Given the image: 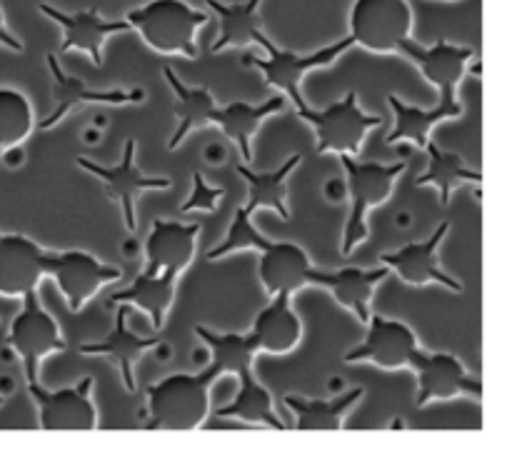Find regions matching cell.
<instances>
[{
  "label": "cell",
  "mask_w": 512,
  "mask_h": 462,
  "mask_svg": "<svg viewBox=\"0 0 512 462\" xmlns=\"http://www.w3.org/2000/svg\"><path fill=\"white\" fill-rule=\"evenodd\" d=\"M198 223H173L155 218L153 230L145 240V268L130 288L113 293L108 308L113 305H135L145 310L153 320V330H163L168 310L175 300V288L185 270L195 258Z\"/></svg>",
  "instance_id": "1"
},
{
  "label": "cell",
  "mask_w": 512,
  "mask_h": 462,
  "mask_svg": "<svg viewBox=\"0 0 512 462\" xmlns=\"http://www.w3.org/2000/svg\"><path fill=\"white\" fill-rule=\"evenodd\" d=\"M220 373L210 363L203 373H178L148 388V430L188 433L198 430L210 415V388Z\"/></svg>",
  "instance_id": "2"
},
{
  "label": "cell",
  "mask_w": 512,
  "mask_h": 462,
  "mask_svg": "<svg viewBox=\"0 0 512 462\" xmlns=\"http://www.w3.org/2000/svg\"><path fill=\"white\" fill-rule=\"evenodd\" d=\"M125 23L143 38L150 50L160 55H183L198 58V30L208 23L203 10L185 0H150L125 15Z\"/></svg>",
  "instance_id": "3"
},
{
  "label": "cell",
  "mask_w": 512,
  "mask_h": 462,
  "mask_svg": "<svg viewBox=\"0 0 512 462\" xmlns=\"http://www.w3.org/2000/svg\"><path fill=\"white\" fill-rule=\"evenodd\" d=\"M345 175H348L350 213L343 230V255L348 258L360 243L368 240V213L383 205L393 195L395 183L405 170V163L383 165V163H360L353 155H340Z\"/></svg>",
  "instance_id": "4"
},
{
  "label": "cell",
  "mask_w": 512,
  "mask_h": 462,
  "mask_svg": "<svg viewBox=\"0 0 512 462\" xmlns=\"http://www.w3.org/2000/svg\"><path fill=\"white\" fill-rule=\"evenodd\" d=\"M305 123L313 125L315 130V153L318 155H353L358 158L360 150H363L365 135L373 128L383 125L380 115H368L360 110L358 105V93L348 90L343 100L333 103L325 110H303L298 113Z\"/></svg>",
  "instance_id": "5"
},
{
  "label": "cell",
  "mask_w": 512,
  "mask_h": 462,
  "mask_svg": "<svg viewBox=\"0 0 512 462\" xmlns=\"http://www.w3.org/2000/svg\"><path fill=\"white\" fill-rule=\"evenodd\" d=\"M413 33V8L408 0H355L350 8L353 45L370 53H398V45Z\"/></svg>",
  "instance_id": "6"
},
{
  "label": "cell",
  "mask_w": 512,
  "mask_h": 462,
  "mask_svg": "<svg viewBox=\"0 0 512 462\" xmlns=\"http://www.w3.org/2000/svg\"><path fill=\"white\" fill-rule=\"evenodd\" d=\"M348 48H353V38H350V35L348 38L338 40V43L328 45V48H320V50H315V53H308V55H298V53H290V50H280L278 45H273V40H270L268 48H265L268 58H245V63L255 65V68L263 73L265 83H268L270 88L280 90L285 98L293 100L295 110H298V113H303V110H308V103H305V98H303L305 75L313 73V70H318V68H325V65L335 63V60H338V55H343Z\"/></svg>",
  "instance_id": "7"
},
{
  "label": "cell",
  "mask_w": 512,
  "mask_h": 462,
  "mask_svg": "<svg viewBox=\"0 0 512 462\" xmlns=\"http://www.w3.org/2000/svg\"><path fill=\"white\" fill-rule=\"evenodd\" d=\"M8 348H13V353L23 360L28 383L38 380L40 360L53 353H63L68 348L65 340L60 338L58 323L45 313L35 290L23 295V310L13 320V325H10Z\"/></svg>",
  "instance_id": "8"
},
{
  "label": "cell",
  "mask_w": 512,
  "mask_h": 462,
  "mask_svg": "<svg viewBox=\"0 0 512 462\" xmlns=\"http://www.w3.org/2000/svg\"><path fill=\"white\" fill-rule=\"evenodd\" d=\"M93 378H83L73 388L45 390L35 380L28 383V395L38 405V423L48 433H88L98 428V410H95L93 398Z\"/></svg>",
  "instance_id": "9"
},
{
  "label": "cell",
  "mask_w": 512,
  "mask_h": 462,
  "mask_svg": "<svg viewBox=\"0 0 512 462\" xmlns=\"http://www.w3.org/2000/svg\"><path fill=\"white\" fill-rule=\"evenodd\" d=\"M78 168H83L85 173H90L93 178H98L105 185V193L108 198L118 200L120 208H123V220L125 228L130 233L138 230V220H135V200L140 198V193L145 190H168L173 185V180L165 178V175H145L140 173V168L135 165V140H125L123 158L118 165L108 168V165L93 163L90 158H78Z\"/></svg>",
  "instance_id": "10"
},
{
  "label": "cell",
  "mask_w": 512,
  "mask_h": 462,
  "mask_svg": "<svg viewBox=\"0 0 512 462\" xmlns=\"http://www.w3.org/2000/svg\"><path fill=\"white\" fill-rule=\"evenodd\" d=\"M408 368L418 375V408H425L433 400H453L460 395L483 398V383L473 378L453 353H425L418 348Z\"/></svg>",
  "instance_id": "11"
},
{
  "label": "cell",
  "mask_w": 512,
  "mask_h": 462,
  "mask_svg": "<svg viewBox=\"0 0 512 462\" xmlns=\"http://www.w3.org/2000/svg\"><path fill=\"white\" fill-rule=\"evenodd\" d=\"M48 275L55 280L73 313H80L85 303L100 293V288L120 280L118 268L100 263L95 255L85 253V250H65L58 255L50 253Z\"/></svg>",
  "instance_id": "12"
},
{
  "label": "cell",
  "mask_w": 512,
  "mask_h": 462,
  "mask_svg": "<svg viewBox=\"0 0 512 462\" xmlns=\"http://www.w3.org/2000/svg\"><path fill=\"white\" fill-rule=\"evenodd\" d=\"M418 348V335L403 320L370 315L368 335L358 348L345 353V363H373L383 370H403Z\"/></svg>",
  "instance_id": "13"
},
{
  "label": "cell",
  "mask_w": 512,
  "mask_h": 462,
  "mask_svg": "<svg viewBox=\"0 0 512 462\" xmlns=\"http://www.w3.org/2000/svg\"><path fill=\"white\" fill-rule=\"evenodd\" d=\"M45 63H48L50 78H53V110H50L48 118L40 120V128L43 130L53 128L65 115L75 113L80 108H88V105H133L145 100L143 90L88 88L83 78L65 73L63 65H60V60L53 53L45 55Z\"/></svg>",
  "instance_id": "14"
},
{
  "label": "cell",
  "mask_w": 512,
  "mask_h": 462,
  "mask_svg": "<svg viewBox=\"0 0 512 462\" xmlns=\"http://www.w3.org/2000/svg\"><path fill=\"white\" fill-rule=\"evenodd\" d=\"M450 223H440L435 228V233L430 235L423 243H410L405 248L395 250V253H383L380 255V263L390 270V273H398V278L405 285H430L438 283L443 288L453 290V293H463V283L458 278H450L443 270L438 258V250L443 238L448 235Z\"/></svg>",
  "instance_id": "15"
},
{
  "label": "cell",
  "mask_w": 512,
  "mask_h": 462,
  "mask_svg": "<svg viewBox=\"0 0 512 462\" xmlns=\"http://www.w3.org/2000/svg\"><path fill=\"white\" fill-rule=\"evenodd\" d=\"M48 250L25 235L0 233V295L23 298L48 278Z\"/></svg>",
  "instance_id": "16"
},
{
  "label": "cell",
  "mask_w": 512,
  "mask_h": 462,
  "mask_svg": "<svg viewBox=\"0 0 512 462\" xmlns=\"http://www.w3.org/2000/svg\"><path fill=\"white\" fill-rule=\"evenodd\" d=\"M398 53L408 55L420 73L425 75L430 85L438 90V95H455L458 85L463 83L475 53L463 45H453L445 38H440L433 48H423L413 38H405L398 45Z\"/></svg>",
  "instance_id": "17"
},
{
  "label": "cell",
  "mask_w": 512,
  "mask_h": 462,
  "mask_svg": "<svg viewBox=\"0 0 512 462\" xmlns=\"http://www.w3.org/2000/svg\"><path fill=\"white\" fill-rule=\"evenodd\" d=\"M40 13L48 15L63 30V45H60L63 53L83 50V53H88L93 58L95 65H103L105 40L115 33L130 30V25L125 20H105L95 8L78 10V13H63V10L53 8V5L40 3Z\"/></svg>",
  "instance_id": "18"
},
{
  "label": "cell",
  "mask_w": 512,
  "mask_h": 462,
  "mask_svg": "<svg viewBox=\"0 0 512 462\" xmlns=\"http://www.w3.org/2000/svg\"><path fill=\"white\" fill-rule=\"evenodd\" d=\"M390 275V270L375 268V270H363V268H343V270H310V285H318L333 293V298L343 305L345 310L355 315L363 325H368L370 320V300H373L375 288L383 283Z\"/></svg>",
  "instance_id": "19"
},
{
  "label": "cell",
  "mask_w": 512,
  "mask_h": 462,
  "mask_svg": "<svg viewBox=\"0 0 512 462\" xmlns=\"http://www.w3.org/2000/svg\"><path fill=\"white\" fill-rule=\"evenodd\" d=\"M388 105L395 113V128L390 130V135L385 138V143L395 145L400 140H410L413 145L425 150V145L430 143V133L438 123L443 120H455L463 115V103L455 95H440L435 108L425 110L418 105H408L398 98V95H388Z\"/></svg>",
  "instance_id": "20"
},
{
  "label": "cell",
  "mask_w": 512,
  "mask_h": 462,
  "mask_svg": "<svg viewBox=\"0 0 512 462\" xmlns=\"http://www.w3.org/2000/svg\"><path fill=\"white\" fill-rule=\"evenodd\" d=\"M128 315L130 305L120 303L118 315H115V328L110 330V335L100 343H83L80 345V353L83 355H103L108 358L115 368L120 370V380H123L125 390L135 393V375L133 368L150 348L160 345V338H140L133 330L128 328Z\"/></svg>",
  "instance_id": "21"
},
{
  "label": "cell",
  "mask_w": 512,
  "mask_h": 462,
  "mask_svg": "<svg viewBox=\"0 0 512 462\" xmlns=\"http://www.w3.org/2000/svg\"><path fill=\"white\" fill-rule=\"evenodd\" d=\"M260 253L258 275L265 293H298L305 285H310V265L308 253L295 243H270Z\"/></svg>",
  "instance_id": "22"
},
{
  "label": "cell",
  "mask_w": 512,
  "mask_h": 462,
  "mask_svg": "<svg viewBox=\"0 0 512 462\" xmlns=\"http://www.w3.org/2000/svg\"><path fill=\"white\" fill-rule=\"evenodd\" d=\"M258 353L288 355L303 340V323L290 305V293H275L273 303L263 308L250 330Z\"/></svg>",
  "instance_id": "23"
},
{
  "label": "cell",
  "mask_w": 512,
  "mask_h": 462,
  "mask_svg": "<svg viewBox=\"0 0 512 462\" xmlns=\"http://www.w3.org/2000/svg\"><path fill=\"white\" fill-rule=\"evenodd\" d=\"M208 8L218 15L220 33L213 43V53H223L228 48H245V45H260L268 48L270 38L263 33L260 20V3L263 0H245V3H223V0H205Z\"/></svg>",
  "instance_id": "24"
},
{
  "label": "cell",
  "mask_w": 512,
  "mask_h": 462,
  "mask_svg": "<svg viewBox=\"0 0 512 462\" xmlns=\"http://www.w3.org/2000/svg\"><path fill=\"white\" fill-rule=\"evenodd\" d=\"M363 388H353L348 393L330 400L303 398V395H285V405L295 413V430L300 433H338L343 430L350 410L363 398Z\"/></svg>",
  "instance_id": "25"
},
{
  "label": "cell",
  "mask_w": 512,
  "mask_h": 462,
  "mask_svg": "<svg viewBox=\"0 0 512 462\" xmlns=\"http://www.w3.org/2000/svg\"><path fill=\"white\" fill-rule=\"evenodd\" d=\"M285 108V98H270L265 103H245V100H235V103L223 105V108H215L213 125H218L225 133V138H230L233 143H238L240 155L243 160H253V135L258 133L260 125L265 123V118L280 113Z\"/></svg>",
  "instance_id": "26"
},
{
  "label": "cell",
  "mask_w": 512,
  "mask_h": 462,
  "mask_svg": "<svg viewBox=\"0 0 512 462\" xmlns=\"http://www.w3.org/2000/svg\"><path fill=\"white\" fill-rule=\"evenodd\" d=\"M163 75L175 93L173 110L175 118H178V128H175L173 138L168 140V148L175 150L180 148V143H183L190 133L213 125V115L218 103H215L213 93H210L208 88H190V85H185L183 80L173 73V68H163Z\"/></svg>",
  "instance_id": "27"
},
{
  "label": "cell",
  "mask_w": 512,
  "mask_h": 462,
  "mask_svg": "<svg viewBox=\"0 0 512 462\" xmlns=\"http://www.w3.org/2000/svg\"><path fill=\"white\" fill-rule=\"evenodd\" d=\"M300 165V155H290L278 170H270V173H253L245 165H238V175L248 183V203L243 205V210L248 215H253L255 210L268 208L273 213H278L283 220H290L288 210V178L293 175V170Z\"/></svg>",
  "instance_id": "28"
},
{
  "label": "cell",
  "mask_w": 512,
  "mask_h": 462,
  "mask_svg": "<svg viewBox=\"0 0 512 462\" xmlns=\"http://www.w3.org/2000/svg\"><path fill=\"white\" fill-rule=\"evenodd\" d=\"M425 150H428L430 155V163L428 170L415 180V185H418V188L433 185V188L438 190L440 205H443V208L450 203L453 190L463 188V185H475V188H478V185L483 183V173L468 168L463 155L450 153V150H440L435 143L425 145Z\"/></svg>",
  "instance_id": "29"
},
{
  "label": "cell",
  "mask_w": 512,
  "mask_h": 462,
  "mask_svg": "<svg viewBox=\"0 0 512 462\" xmlns=\"http://www.w3.org/2000/svg\"><path fill=\"white\" fill-rule=\"evenodd\" d=\"M240 380L238 395L230 405L225 408L215 410L218 418H235L243 420V423H253V425H265V428H275V430H285L288 425L278 418L273 408V395L268 393L265 385L258 383L255 373L243 375Z\"/></svg>",
  "instance_id": "30"
},
{
  "label": "cell",
  "mask_w": 512,
  "mask_h": 462,
  "mask_svg": "<svg viewBox=\"0 0 512 462\" xmlns=\"http://www.w3.org/2000/svg\"><path fill=\"white\" fill-rule=\"evenodd\" d=\"M198 338L203 340L205 345L213 353V365L220 375L230 373V375H243L253 373V363L255 355H258V348H255L253 338L248 335H238V333H213V330L203 328L198 325L195 328Z\"/></svg>",
  "instance_id": "31"
},
{
  "label": "cell",
  "mask_w": 512,
  "mask_h": 462,
  "mask_svg": "<svg viewBox=\"0 0 512 462\" xmlns=\"http://www.w3.org/2000/svg\"><path fill=\"white\" fill-rule=\"evenodd\" d=\"M35 128L33 105L20 90L0 88V153L25 143Z\"/></svg>",
  "instance_id": "32"
},
{
  "label": "cell",
  "mask_w": 512,
  "mask_h": 462,
  "mask_svg": "<svg viewBox=\"0 0 512 462\" xmlns=\"http://www.w3.org/2000/svg\"><path fill=\"white\" fill-rule=\"evenodd\" d=\"M268 245V238H263L258 228L253 225L250 215L245 213L243 208L235 210L233 225H230L228 235H225L223 243L218 248H213L208 253V260H218L225 258L230 253H238V250H263Z\"/></svg>",
  "instance_id": "33"
},
{
  "label": "cell",
  "mask_w": 512,
  "mask_h": 462,
  "mask_svg": "<svg viewBox=\"0 0 512 462\" xmlns=\"http://www.w3.org/2000/svg\"><path fill=\"white\" fill-rule=\"evenodd\" d=\"M223 195H225L223 188H210V185L205 183L203 173H193V193H190V198L180 205V210H183V213H190V210H205V213H213V210L218 208Z\"/></svg>",
  "instance_id": "34"
},
{
  "label": "cell",
  "mask_w": 512,
  "mask_h": 462,
  "mask_svg": "<svg viewBox=\"0 0 512 462\" xmlns=\"http://www.w3.org/2000/svg\"><path fill=\"white\" fill-rule=\"evenodd\" d=\"M0 45H5V48L15 50V53H20L23 50V43H20L18 38H15L13 33H10L8 28H5V18H3V10H0Z\"/></svg>",
  "instance_id": "35"
},
{
  "label": "cell",
  "mask_w": 512,
  "mask_h": 462,
  "mask_svg": "<svg viewBox=\"0 0 512 462\" xmlns=\"http://www.w3.org/2000/svg\"><path fill=\"white\" fill-rule=\"evenodd\" d=\"M5 403V398H0V405H3Z\"/></svg>",
  "instance_id": "36"
}]
</instances>
